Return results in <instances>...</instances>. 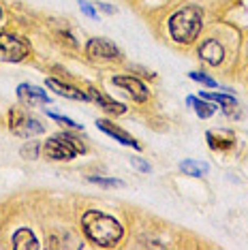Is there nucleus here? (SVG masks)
<instances>
[{
  "label": "nucleus",
  "instance_id": "1",
  "mask_svg": "<svg viewBox=\"0 0 248 250\" xmlns=\"http://www.w3.org/2000/svg\"><path fill=\"white\" fill-rule=\"evenodd\" d=\"M82 227L88 240H92L99 246H116L124 235V227L120 225V220L105 212H99V209H90L83 214Z\"/></svg>",
  "mask_w": 248,
  "mask_h": 250
},
{
  "label": "nucleus",
  "instance_id": "2",
  "mask_svg": "<svg viewBox=\"0 0 248 250\" xmlns=\"http://www.w3.org/2000/svg\"><path fill=\"white\" fill-rule=\"evenodd\" d=\"M201 26H204L201 11L197 7H184L178 13H173L171 20H169V35H171L173 41L188 45L199 37Z\"/></svg>",
  "mask_w": 248,
  "mask_h": 250
},
{
  "label": "nucleus",
  "instance_id": "3",
  "mask_svg": "<svg viewBox=\"0 0 248 250\" xmlns=\"http://www.w3.org/2000/svg\"><path fill=\"white\" fill-rule=\"evenodd\" d=\"M83 152H86V146L69 133H58L56 137H49L45 141V154L54 161H71Z\"/></svg>",
  "mask_w": 248,
  "mask_h": 250
},
{
  "label": "nucleus",
  "instance_id": "4",
  "mask_svg": "<svg viewBox=\"0 0 248 250\" xmlns=\"http://www.w3.org/2000/svg\"><path fill=\"white\" fill-rule=\"evenodd\" d=\"M30 54V43L13 32H0V56L7 62H21Z\"/></svg>",
  "mask_w": 248,
  "mask_h": 250
},
{
  "label": "nucleus",
  "instance_id": "5",
  "mask_svg": "<svg viewBox=\"0 0 248 250\" xmlns=\"http://www.w3.org/2000/svg\"><path fill=\"white\" fill-rule=\"evenodd\" d=\"M9 128L13 130L18 137H35V135L43 133V124L30 118L26 111H21L20 107L11 109V118H9Z\"/></svg>",
  "mask_w": 248,
  "mask_h": 250
},
{
  "label": "nucleus",
  "instance_id": "6",
  "mask_svg": "<svg viewBox=\"0 0 248 250\" xmlns=\"http://www.w3.org/2000/svg\"><path fill=\"white\" fill-rule=\"evenodd\" d=\"M86 52L90 58H101V60H122V52L118 49L114 41L107 39H90L86 45Z\"/></svg>",
  "mask_w": 248,
  "mask_h": 250
},
{
  "label": "nucleus",
  "instance_id": "7",
  "mask_svg": "<svg viewBox=\"0 0 248 250\" xmlns=\"http://www.w3.org/2000/svg\"><path fill=\"white\" fill-rule=\"evenodd\" d=\"M114 83L118 88L126 90L128 94H131L133 101H137V103H145V101L150 99V92L148 88H145V83L142 82V79L137 77H131V75H116L114 77Z\"/></svg>",
  "mask_w": 248,
  "mask_h": 250
},
{
  "label": "nucleus",
  "instance_id": "8",
  "mask_svg": "<svg viewBox=\"0 0 248 250\" xmlns=\"http://www.w3.org/2000/svg\"><path fill=\"white\" fill-rule=\"evenodd\" d=\"M199 58L212 66H218L225 60V47L214 39H207V41L199 45Z\"/></svg>",
  "mask_w": 248,
  "mask_h": 250
},
{
  "label": "nucleus",
  "instance_id": "9",
  "mask_svg": "<svg viewBox=\"0 0 248 250\" xmlns=\"http://www.w3.org/2000/svg\"><path fill=\"white\" fill-rule=\"evenodd\" d=\"M45 86L52 90V92L60 94V96H64V99H73V101H90V96H88V94H83L80 88L69 86V83L60 82V79H56V77H47V79H45Z\"/></svg>",
  "mask_w": 248,
  "mask_h": 250
},
{
  "label": "nucleus",
  "instance_id": "10",
  "mask_svg": "<svg viewBox=\"0 0 248 250\" xmlns=\"http://www.w3.org/2000/svg\"><path fill=\"white\" fill-rule=\"evenodd\" d=\"M206 141H207V146H210L212 150L227 152L235 144V135H233V130H207Z\"/></svg>",
  "mask_w": 248,
  "mask_h": 250
},
{
  "label": "nucleus",
  "instance_id": "11",
  "mask_svg": "<svg viewBox=\"0 0 248 250\" xmlns=\"http://www.w3.org/2000/svg\"><path fill=\"white\" fill-rule=\"evenodd\" d=\"M97 126L103 130L105 135H109V137H114L116 141H120L122 146H128V147H133V150H142V146H139L137 141L131 137V135L124 133L120 126H116L114 122H109V120H99V122H97Z\"/></svg>",
  "mask_w": 248,
  "mask_h": 250
},
{
  "label": "nucleus",
  "instance_id": "12",
  "mask_svg": "<svg viewBox=\"0 0 248 250\" xmlns=\"http://www.w3.org/2000/svg\"><path fill=\"white\" fill-rule=\"evenodd\" d=\"M18 96L24 101L26 105H39V103H49V94L45 90L37 88V86H30V83H21L18 88Z\"/></svg>",
  "mask_w": 248,
  "mask_h": 250
},
{
  "label": "nucleus",
  "instance_id": "13",
  "mask_svg": "<svg viewBox=\"0 0 248 250\" xmlns=\"http://www.w3.org/2000/svg\"><path fill=\"white\" fill-rule=\"evenodd\" d=\"M88 96H90V101H92V103H97V105L101 107V109H103V111H107V113H111V116H120V113H124V111H126V105H122V103H116V101L107 99V96H103V94H101L97 88H90Z\"/></svg>",
  "mask_w": 248,
  "mask_h": 250
},
{
  "label": "nucleus",
  "instance_id": "14",
  "mask_svg": "<svg viewBox=\"0 0 248 250\" xmlns=\"http://www.w3.org/2000/svg\"><path fill=\"white\" fill-rule=\"evenodd\" d=\"M201 99L212 101V103H218L223 107L225 113H229L231 118H238V101L231 94H221V92H201Z\"/></svg>",
  "mask_w": 248,
  "mask_h": 250
},
{
  "label": "nucleus",
  "instance_id": "15",
  "mask_svg": "<svg viewBox=\"0 0 248 250\" xmlns=\"http://www.w3.org/2000/svg\"><path fill=\"white\" fill-rule=\"evenodd\" d=\"M13 248L15 250H39L41 244H39V240L30 229H20L13 235Z\"/></svg>",
  "mask_w": 248,
  "mask_h": 250
},
{
  "label": "nucleus",
  "instance_id": "16",
  "mask_svg": "<svg viewBox=\"0 0 248 250\" xmlns=\"http://www.w3.org/2000/svg\"><path fill=\"white\" fill-rule=\"evenodd\" d=\"M180 171L186 175H193V178H204V175L210 171V165L204 161H182L180 163Z\"/></svg>",
  "mask_w": 248,
  "mask_h": 250
},
{
  "label": "nucleus",
  "instance_id": "17",
  "mask_svg": "<svg viewBox=\"0 0 248 250\" xmlns=\"http://www.w3.org/2000/svg\"><path fill=\"white\" fill-rule=\"evenodd\" d=\"M190 107L195 109V113L199 118H212L214 116V103L212 101H201V99H197V96H188V101H186Z\"/></svg>",
  "mask_w": 248,
  "mask_h": 250
},
{
  "label": "nucleus",
  "instance_id": "18",
  "mask_svg": "<svg viewBox=\"0 0 248 250\" xmlns=\"http://www.w3.org/2000/svg\"><path fill=\"white\" fill-rule=\"evenodd\" d=\"M45 116H49V118H52V120L60 122V124H64V126H69V128H75V130H82V128H83L82 124L73 122L71 118H64V116H62V113H58V111H45Z\"/></svg>",
  "mask_w": 248,
  "mask_h": 250
},
{
  "label": "nucleus",
  "instance_id": "19",
  "mask_svg": "<svg viewBox=\"0 0 248 250\" xmlns=\"http://www.w3.org/2000/svg\"><path fill=\"white\" fill-rule=\"evenodd\" d=\"M88 182H92V184H99V186H107V188H118V186H124L122 180H116V178H97V175L88 178Z\"/></svg>",
  "mask_w": 248,
  "mask_h": 250
},
{
  "label": "nucleus",
  "instance_id": "20",
  "mask_svg": "<svg viewBox=\"0 0 248 250\" xmlns=\"http://www.w3.org/2000/svg\"><path fill=\"white\" fill-rule=\"evenodd\" d=\"M188 77L193 79V82H199V83H204V86L218 88V83L214 82V79H212L210 75H206V73H199V71H190V73H188Z\"/></svg>",
  "mask_w": 248,
  "mask_h": 250
},
{
  "label": "nucleus",
  "instance_id": "21",
  "mask_svg": "<svg viewBox=\"0 0 248 250\" xmlns=\"http://www.w3.org/2000/svg\"><path fill=\"white\" fill-rule=\"evenodd\" d=\"M39 150H41V144H39V141H32V144H28L24 150H21V156H26V158H37V156H39Z\"/></svg>",
  "mask_w": 248,
  "mask_h": 250
},
{
  "label": "nucleus",
  "instance_id": "22",
  "mask_svg": "<svg viewBox=\"0 0 248 250\" xmlns=\"http://www.w3.org/2000/svg\"><path fill=\"white\" fill-rule=\"evenodd\" d=\"M128 163L135 165V169H139V171H144V173H150L152 171V167L145 161H142V158H137V156H131L128 158Z\"/></svg>",
  "mask_w": 248,
  "mask_h": 250
},
{
  "label": "nucleus",
  "instance_id": "23",
  "mask_svg": "<svg viewBox=\"0 0 248 250\" xmlns=\"http://www.w3.org/2000/svg\"><path fill=\"white\" fill-rule=\"evenodd\" d=\"M80 7L83 9V13H86V15H90L92 20H97V13H94V7H92V4H88V2H83V0H82Z\"/></svg>",
  "mask_w": 248,
  "mask_h": 250
},
{
  "label": "nucleus",
  "instance_id": "24",
  "mask_svg": "<svg viewBox=\"0 0 248 250\" xmlns=\"http://www.w3.org/2000/svg\"><path fill=\"white\" fill-rule=\"evenodd\" d=\"M99 9H101V11H105V13H116V7H111V4H105V2H101V4H99Z\"/></svg>",
  "mask_w": 248,
  "mask_h": 250
},
{
  "label": "nucleus",
  "instance_id": "25",
  "mask_svg": "<svg viewBox=\"0 0 248 250\" xmlns=\"http://www.w3.org/2000/svg\"><path fill=\"white\" fill-rule=\"evenodd\" d=\"M0 18H2V7H0Z\"/></svg>",
  "mask_w": 248,
  "mask_h": 250
}]
</instances>
